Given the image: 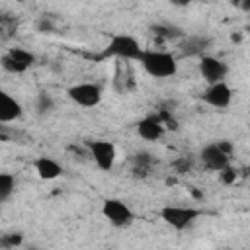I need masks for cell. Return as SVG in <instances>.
<instances>
[{
  "mask_svg": "<svg viewBox=\"0 0 250 250\" xmlns=\"http://www.w3.org/2000/svg\"><path fill=\"white\" fill-rule=\"evenodd\" d=\"M55 109V98L49 92H39L35 98V111L39 115H47Z\"/></svg>",
  "mask_w": 250,
  "mask_h": 250,
  "instance_id": "cell-18",
  "label": "cell"
},
{
  "mask_svg": "<svg viewBox=\"0 0 250 250\" xmlns=\"http://www.w3.org/2000/svg\"><path fill=\"white\" fill-rule=\"evenodd\" d=\"M191 166H193L191 156H180V158H176V160L172 162V168H174L178 174H188V172L191 170Z\"/></svg>",
  "mask_w": 250,
  "mask_h": 250,
  "instance_id": "cell-21",
  "label": "cell"
},
{
  "mask_svg": "<svg viewBox=\"0 0 250 250\" xmlns=\"http://www.w3.org/2000/svg\"><path fill=\"white\" fill-rule=\"evenodd\" d=\"M16 191V178L8 172H2L0 174V201L6 203Z\"/></svg>",
  "mask_w": 250,
  "mask_h": 250,
  "instance_id": "cell-17",
  "label": "cell"
},
{
  "mask_svg": "<svg viewBox=\"0 0 250 250\" xmlns=\"http://www.w3.org/2000/svg\"><path fill=\"white\" fill-rule=\"evenodd\" d=\"M217 143V146L227 154V156H232V152H234V145L229 141V139H221V141H215Z\"/></svg>",
  "mask_w": 250,
  "mask_h": 250,
  "instance_id": "cell-22",
  "label": "cell"
},
{
  "mask_svg": "<svg viewBox=\"0 0 250 250\" xmlns=\"http://www.w3.org/2000/svg\"><path fill=\"white\" fill-rule=\"evenodd\" d=\"M23 115L21 104L8 92H0V123H12Z\"/></svg>",
  "mask_w": 250,
  "mask_h": 250,
  "instance_id": "cell-13",
  "label": "cell"
},
{
  "mask_svg": "<svg viewBox=\"0 0 250 250\" xmlns=\"http://www.w3.org/2000/svg\"><path fill=\"white\" fill-rule=\"evenodd\" d=\"M240 8H242L244 12H250V2H242V4H240Z\"/></svg>",
  "mask_w": 250,
  "mask_h": 250,
  "instance_id": "cell-24",
  "label": "cell"
},
{
  "mask_svg": "<svg viewBox=\"0 0 250 250\" xmlns=\"http://www.w3.org/2000/svg\"><path fill=\"white\" fill-rule=\"evenodd\" d=\"M131 162H133V176H137V178H146L148 172H150V168H152V164H154V158H152L150 152L141 150V152H135V154H133Z\"/></svg>",
  "mask_w": 250,
  "mask_h": 250,
  "instance_id": "cell-15",
  "label": "cell"
},
{
  "mask_svg": "<svg viewBox=\"0 0 250 250\" xmlns=\"http://www.w3.org/2000/svg\"><path fill=\"white\" fill-rule=\"evenodd\" d=\"M86 148L90 158L94 160V164L102 170V172H111L115 158H117V148L111 141L107 139H90L86 141Z\"/></svg>",
  "mask_w": 250,
  "mask_h": 250,
  "instance_id": "cell-4",
  "label": "cell"
},
{
  "mask_svg": "<svg viewBox=\"0 0 250 250\" xmlns=\"http://www.w3.org/2000/svg\"><path fill=\"white\" fill-rule=\"evenodd\" d=\"M33 168H35V174L41 180H45V182L57 180L62 174V166L55 158H51V156H39V158H35Z\"/></svg>",
  "mask_w": 250,
  "mask_h": 250,
  "instance_id": "cell-14",
  "label": "cell"
},
{
  "mask_svg": "<svg viewBox=\"0 0 250 250\" xmlns=\"http://www.w3.org/2000/svg\"><path fill=\"white\" fill-rule=\"evenodd\" d=\"M143 51L145 49L141 47L137 37H133L129 33H115L107 43L105 55H111V57H117L123 61H137L139 62L143 57Z\"/></svg>",
  "mask_w": 250,
  "mask_h": 250,
  "instance_id": "cell-2",
  "label": "cell"
},
{
  "mask_svg": "<svg viewBox=\"0 0 250 250\" xmlns=\"http://www.w3.org/2000/svg\"><path fill=\"white\" fill-rule=\"evenodd\" d=\"M246 29H248V31H250V23H248V25H246Z\"/></svg>",
  "mask_w": 250,
  "mask_h": 250,
  "instance_id": "cell-26",
  "label": "cell"
},
{
  "mask_svg": "<svg viewBox=\"0 0 250 250\" xmlns=\"http://www.w3.org/2000/svg\"><path fill=\"white\" fill-rule=\"evenodd\" d=\"M137 135L145 141H158L164 135V125L156 113L145 115L143 119L137 121Z\"/></svg>",
  "mask_w": 250,
  "mask_h": 250,
  "instance_id": "cell-11",
  "label": "cell"
},
{
  "mask_svg": "<svg viewBox=\"0 0 250 250\" xmlns=\"http://www.w3.org/2000/svg\"><path fill=\"white\" fill-rule=\"evenodd\" d=\"M102 215L107 219L109 225H113L115 229H125L129 227L133 221H135V213L133 209L123 201V199H117V197H109L104 201L102 205Z\"/></svg>",
  "mask_w": 250,
  "mask_h": 250,
  "instance_id": "cell-5",
  "label": "cell"
},
{
  "mask_svg": "<svg viewBox=\"0 0 250 250\" xmlns=\"http://www.w3.org/2000/svg\"><path fill=\"white\" fill-rule=\"evenodd\" d=\"M203 215L201 209L195 207H184V205H166L160 209V219L172 227L174 230H186L188 227H191L199 217Z\"/></svg>",
  "mask_w": 250,
  "mask_h": 250,
  "instance_id": "cell-3",
  "label": "cell"
},
{
  "mask_svg": "<svg viewBox=\"0 0 250 250\" xmlns=\"http://www.w3.org/2000/svg\"><path fill=\"white\" fill-rule=\"evenodd\" d=\"M150 31L156 35V37H162V39H178V37H186V33L176 27V25H170V23H154L150 25Z\"/></svg>",
  "mask_w": 250,
  "mask_h": 250,
  "instance_id": "cell-16",
  "label": "cell"
},
{
  "mask_svg": "<svg viewBox=\"0 0 250 250\" xmlns=\"http://www.w3.org/2000/svg\"><path fill=\"white\" fill-rule=\"evenodd\" d=\"M238 176H240V170H236V168H232V166H227L225 170L219 172V180H221V184H225V186L234 184Z\"/></svg>",
  "mask_w": 250,
  "mask_h": 250,
  "instance_id": "cell-20",
  "label": "cell"
},
{
  "mask_svg": "<svg viewBox=\"0 0 250 250\" xmlns=\"http://www.w3.org/2000/svg\"><path fill=\"white\" fill-rule=\"evenodd\" d=\"M0 62H2V68L10 74H23L33 66L35 55L23 47H10L2 55Z\"/></svg>",
  "mask_w": 250,
  "mask_h": 250,
  "instance_id": "cell-6",
  "label": "cell"
},
{
  "mask_svg": "<svg viewBox=\"0 0 250 250\" xmlns=\"http://www.w3.org/2000/svg\"><path fill=\"white\" fill-rule=\"evenodd\" d=\"M240 176H244V178H250V166H244V168L240 170Z\"/></svg>",
  "mask_w": 250,
  "mask_h": 250,
  "instance_id": "cell-23",
  "label": "cell"
},
{
  "mask_svg": "<svg viewBox=\"0 0 250 250\" xmlns=\"http://www.w3.org/2000/svg\"><path fill=\"white\" fill-rule=\"evenodd\" d=\"M25 250H39V248H37V246H27Z\"/></svg>",
  "mask_w": 250,
  "mask_h": 250,
  "instance_id": "cell-25",
  "label": "cell"
},
{
  "mask_svg": "<svg viewBox=\"0 0 250 250\" xmlns=\"http://www.w3.org/2000/svg\"><path fill=\"white\" fill-rule=\"evenodd\" d=\"M66 96L70 102H74L80 107H96L102 102V88L94 82H80L66 90Z\"/></svg>",
  "mask_w": 250,
  "mask_h": 250,
  "instance_id": "cell-7",
  "label": "cell"
},
{
  "mask_svg": "<svg viewBox=\"0 0 250 250\" xmlns=\"http://www.w3.org/2000/svg\"><path fill=\"white\" fill-rule=\"evenodd\" d=\"M21 242H23V234L21 232H6L0 238V246L4 250H14V248L21 246Z\"/></svg>",
  "mask_w": 250,
  "mask_h": 250,
  "instance_id": "cell-19",
  "label": "cell"
},
{
  "mask_svg": "<svg viewBox=\"0 0 250 250\" xmlns=\"http://www.w3.org/2000/svg\"><path fill=\"white\" fill-rule=\"evenodd\" d=\"M199 74L201 78L207 82V86L211 84H217V82H225V76L229 72V66L225 61H221L219 57H213V55H203L199 59Z\"/></svg>",
  "mask_w": 250,
  "mask_h": 250,
  "instance_id": "cell-8",
  "label": "cell"
},
{
  "mask_svg": "<svg viewBox=\"0 0 250 250\" xmlns=\"http://www.w3.org/2000/svg\"><path fill=\"white\" fill-rule=\"evenodd\" d=\"M199 98L203 104H207L215 109H227L232 102V90L227 82H217V84L207 86Z\"/></svg>",
  "mask_w": 250,
  "mask_h": 250,
  "instance_id": "cell-9",
  "label": "cell"
},
{
  "mask_svg": "<svg viewBox=\"0 0 250 250\" xmlns=\"http://www.w3.org/2000/svg\"><path fill=\"white\" fill-rule=\"evenodd\" d=\"M199 158H201L203 166H205L207 170H211V172H221V170H225L227 166H230V156H227V154L217 146V143L205 145V146L201 148V152H199Z\"/></svg>",
  "mask_w": 250,
  "mask_h": 250,
  "instance_id": "cell-10",
  "label": "cell"
},
{
  "mask_svg": "<svg viewBox=\"0 0 250 250\" xmlns=\"http://www.w3.org/2000/svg\"><path fill=\"white\" fill-rule=\"evenodd\" d=\"M209 45H211V39L205 35H186L178 47H180L182 57H199L201 59Z\"/></svg>",
  "mask_w": 250,
  "mask_h": 250,
  "instance_id": "cell-12",
  "label": "cell"
},
{
  "mask_svg": "<svg viewBox=\"0 0 250 250\" xmlns=\"http://www.w3.org/2000/svg\"><path fill=\"white\" fill-rule=\"evenodd\" d=\"M139 64L143 66V70L156 78V80H166L176 76L178 72V61L172 53L168 51H158V49H145L143 57L139 61Z\"/></svg>",
  "mask_w": 250,
  "mask_h": 250,
  "instance_id": "cell-1",
  "label": "cell"
}]
</instances>
